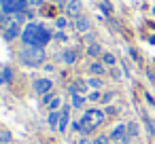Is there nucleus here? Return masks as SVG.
<instances>
[{
  "label": "nucleus",
  "instance_id": "f257e3e1",
  "mask_svg": "<svg viewBox=\"0 0 155 144\" xmlns=\"http://www.w3.org/2000/svg\"><path fill=\"white\" fill-rule=\"evenodd\" d=\"M21 40H24L28 47H43L45 43L51 40V32L45 30V28L38 26V24H30V26L21 32Z\"/></svg>",
  "mask_w": 155,
  "mask_h": 144
},
{
  "label": "nucleus",
  "instance_id": "f03ea898",
  "mask_svg": "<svg viewBox=\"0 0 155 144\" xmlns=\"http://www.w3.org/2000/svg\"><path fill=\"white\" fill-rule=\"evenodd\" d=\"M104 123V110H100V108H89L85 114H83V119L79 121V123H74V129H79V131H83V133H89V131H94L96 127H100Z\"/></svg>",
  "mask_w": 155,
  "mask_h": 144
},
{
  "label": "nucleus",
  "instance_id": "7ed1b4c3",
  "mask_svg": "<svg viewBox=\"0 0 155 144\" xmlns=\"http://www.w3.org/2000/svg\"><path fill=\"white\" fill-rule=\"evenodd\" d=\"M19 57L26 66H41L45 62V51H43V47H26Z\"/></svg>",
  "mask_w": 155,
  "mask_h": 144
},
{
  "label": "nucleus",
  "instance_id": "20e7f679",
  "mask_svg": "<svg viewBox=\"0 0 155 144\" xmlns=\"http://www.w3.org/2000/svg\"><path fill=\"white\" fill-rule=\"evenodd\" d=\"M26 2H30V0H0V7H2V11L5 13H19L21 9H24V5Z\"/></svg>",
  "mask_w": 155,
  "mask_h": 144
},
{
  "label": "nucleus",
  "instance_id": "39448f33",
  "mask_svg": "<svg viewBox=\"0 0 155 144\" xmlns=\"http://www.w3.org/2000/svg\"><path fill=\"white\" fill-rule=\"evenodd\" d=\"M51 87H53V83H51L49 78H36V81H34V91L41 93V95H47V93L51 91Z\"/></svg>",
  "mask_w": 155,
  "mask_h": 144
},
{
  "label": "nucleus",
  "instance_id": "423d86ee",
  "mask_svg": "<svg viewBox=\"0 0 155 144\" xmlns=\"http://www.w3.org/2000/svg\"><path fill=\"white\" fill-rule=\"evenodd\" d=\"M125 131H127V127H125V125H117V127L110 131V136H108V138H110V140H115V142H127V138H130V136H127Z\"/></svg>",
  "mask_w": 155,
  "mask_h": 144
},
{
  "label": "nucleus",
  "instance_id": "0eeeda50",
  "mask_svg": "<svg viewBox=\"0 0 155 144\" xmlns=\"http://www.w3.org/2000/svg\"><path fill=\"white\" fill-rule=\"evenodd\" d=\"M68 121H70V108H68V106H64V108H62V112H60V123H58V129H60L62 133L66 131Z\"/></svg>",
  "mask_w": 155,
  "mask_h": 144
},
{
  "label": "nucleus",
  "instance_id": "6e6552de",
  "mask_svg": "<svg viewBox=\"0 0 155 144\" xmlns=\"http://www.w3.org/2000/svg\"><path fill=\"white\" fill-rule=\"evenodd\" d=\"M19 24L17 21H9L7 26H5V36L7 38H15V36H19Z\"/></svg>",
  "mask_w": 155,
  "mask_h": 144
},
{
  "label": "nucleus",
  "instance_id": "1a4fd4ad",
  "mask_svg": "<svg viewBox=\"0 0 155 144\" xmlns=\"http://www.w3.org/2000/svg\"><path fill=\"white\" fill-rule=\"evenodd\" d=\"M66 13L70 17H79L81 15V0H70V2L66 5Z\"/></svg>",
  "mask_w": 155,
  "mask_h": 144
},
{
  "label": "nucleus",
  "instance_id": "9d476101",
  "mask_svg": "<svg viewBox=\"0 0 155 144\" xmlns=\"http://www.w3.org/2000/svg\"><path fill=\"white\" fill-rule=\"evenodd\" d=\"M74 26H77V30L79 32H87L89 30V21H87V17H77V21H74Z\"/></svg>",
  "mask_w": 155,
  "mask_h": 144
},
{
  "label": "nucleus",
  "instance_id": "9b49d317",
  "mask_svg": "<svg viewBox=\"0 0 155 144\" xmlns=\"http://www.w3.org/2000/svg\"><path fill=\"white\" fill-rule=\"evenodd\" d=\"M11 81H13V70L2 68V70H0V83H2V85H7V83H11Z\"/></svg>",
  "mask_w": 155,
  "mask_h": 144
},
{
  "label": "nucleus",
  "instance_id": "f8f14e48",
  "mask_svg": "<svg viewBox=\"0 0 155 144\" xmlns=\"http://www.w3.org/2000/svg\"><path fill=\"white\" fill-rule=\"evenodd\" d=\"M70 91H72V93H81V95H83V93L87 91V83H85V81H77V83L70 87Z\"/></svg>",
  "mask_w": 155,
  "mask_h": 144
},
{
  "label": "nucleus",
  "instance_id": "ddd939ff",
  "mask_svg": "<svg viewBox=\"0 0 155 144\" xmlns=\"http://www.w3.org/2000/svg\"><path fill=\"white\" fill-rule=\"evenodd\" d=\"M58 123H60V112L51 110V112H49V125H51V127H58Z\"/></svg>",
  "mask_w": 155,
  "mask_h": 144
},
{
  "label": "nucleus",
  "instance_id": "4468645a",
  "mask_svg": "<svg viewBox=\"0 0 155 144\" xmlns=\"http://www.w3.org/2000/svg\"><path fill=\"white\" fill-rule=\"evenodd\" d=\"M83 104H85V98H83V95H79V93H72V106L81 108Z\"/></svg>",
  "mask_w": 155,
  "mask_h": 144
},
{
  "label": "nucleus",
  "instance_id": "2eb2a0df",
  "mask_svg": "<svg viewBox=\"0 0 155 144\" xmlns=\"http://www.w3.org/2000/svg\"><path fill=\"white\" fill-rule=\"evenodd\" d=\"M74 59H77V53L74 51H64V62L66 64H74Z\"/></svg>",
  "mask_w": 155,
  "mask_h": 144
},
{
  "label": "nucleus",
  "instance_id": "dca6fc26",
  "mask_svg": "<svg viewBox=\"0 0 155 144\" xmlns=\"http://www.w3.org/2000/svg\"><path fill=\"white\" fill-rule=\"evenodd\" d=\"M89 70H91L94 74H102V72H104V64L96 62V64H91V66H89Z\"/></svg>",
  "mask_w": 155,
  "mask_h": 144
},
{
  "label": "nucleus",
  "instance_id": "f3484780",
  "mask_svg": "<svg viewBox=\"0 0 155 144\" xmlns=\"http://www.w3.org/2000/svg\"><path fill=\"white\" fill-rule=\"evenodd\" d=\"M11 140H13V136H11L7 129H0V142L7 144V142H11Z\"/></svg>",
  "mask_w": 155,
  "mask_h": 144
},
{
  "label": "nucleus",
  "instance_id": "a211bd4d",
  "mask_svg": "<svg viewBox=\"0 0 155 144\" xmlns=\"http://www.w3.org/2000/svg\"><path fill=\"white\" fill-rule=\"evenodd\" d=\"M87 53H89L91 57H96V55H100V53H102V49H100V45H89Z\"/></svg>",
  "mask_w": 155,
  "mask_h": 144
},
{
  "label": "nucleus",
  "instance_id": "6ab92c4d",
  "mask_svg": "<svg viewBox=\"0 0 155 144\" xmlns=\"http://www.w3.org/2000/svg\"><path fill=\"white\" fill-rule=\"evenodd\" d=\"M102 59H104V64L115 66V55H113V53H104V55H102Z\"/></svg>",
  "mask_w": 155,
  "mask_h": 144
},
{
  "label": "nucleus",
  "instance_id": "aec40b11",
  "mask_svg": "<svg viewBox=\"0 0 155 144\" xmlns=\"http://www.w3.org/2000/svg\"><path fill=\"white\" fill-rule=\"evenodd\" d=\"M127 136H132V138L138 136V125H136V123H130V125H127Z\"/></svg>",
  "mask_w": 155,
  "mask_h": 144
},
{
  "label": "nucleus",
  "instance_id": "412c9836",
  "mask_svg": "<svg viewBox=\"0 0 155 144\" xmlns=\"http://www.w3.org/2000/svg\"><path fill=\"white\" fill-rule=\"evenodd\" d=\"M89 87H96V89H100L102 87V81L100 78H89V83H87Z\"/></svg>",
  "mask_w": 155,
  "mask_h": 144
},
{
  "label": "nucleus",
  "instance_id": "4be33fe9",
  "mask_svg": "<svg viewBox=\"0 0 155 144\" xmlns=\"http://www.w3.org/2000/svg\"><path fill=\"white\" fill-rule=\"evenodd\" d=\"M60 104H62V100H60V98H53V100L49 102V108L55 110V108H60Z\"/></svg>",
  "mask_w": 155,
  "mask_h": 144
},
{
  "label": "nucleus",
  "instance_id": "5701e85b",
  "mask_svg": "<svg viewBox=\"0 0 155 144\" xmlns=\"http://www.w3.org/2000/svg\"><path fill=\"white\" fill-rule=\"evenodd\" d=\"M108 140H110V138H106V136H98V138L94 140V144H108Z\"/></svg>",
  "mask_w": 155,
  "mask_h": 144
},
{
  "label": "nucleus",
  "instance_id": "b1692460",
  "mask_svg": "<svg viewBox=\"0 0 155 144\" xmlns=\"http://www.w3.org/2000/svg\"><path fill=\"white\" fill-rule=\"evenodd\" d=\"M66 26H68V19L60 17V19H58V28H60V30H66Z\"/></svg>",
  "mask_w": 155,
  "mask_h": 144
},
{
  "label": "nucleus",
  "instance_id": "393cba45",
  "mask_svg": "<svg viewBox=\"0 0 155 144\" xmlns=\"http://www.w3.org/2000/svg\"><path fill=\"white\" fill-rule=\"evenodd\" d=\"M55 38H58V40H66V32H58Z\"/></svg>",
  "mask_w": 155,
  "mask_h": 144
},
{
  "label": "nucleus",
  "instance_id": "a878e982",
  "mask_svg": "<svg viewBox=\"0 0 155 144\" xmlns=\"http://www.w3.org/2000/svg\"><path fill=\"white\" fill-rule=\"evenodd\" d=\"M89 100H91V102H98V100H100V93H98V91H96V93H91V95H89Z\"/></svg>",
  "mask_w": 155,
  "mask_h": 144
},
{
  "label": "nucleus",
  "instance_id": "bb28decb",
  "mask_svg": "<svg viewBox=\"0 0 155 144\" xmlns=\"http://www.w3.org/2000/svg\"><path fill=\"white\" fill-rule=\"evenodd\" d=\"M79 144H94V142H89L87 138H81V142H79Z\"/></svg>",
  "mask_w": 155,
  "mask_h": 144
},
{
  "label": "nucleus",
  "instance_id": "cd10ccee",
  "mask_svg": "<svg viewBox=\"0 0 155 144\" xmlns=\"http://www.w3.org/2000/svg\"><path fill=\"white\" fill-rule=\"evenodd\" d=\"M5 24V17H2V13H0V26H2Z\"/></svg>",
  "mask_w": 155,
  "mask_h": 144
}]
</instances>
